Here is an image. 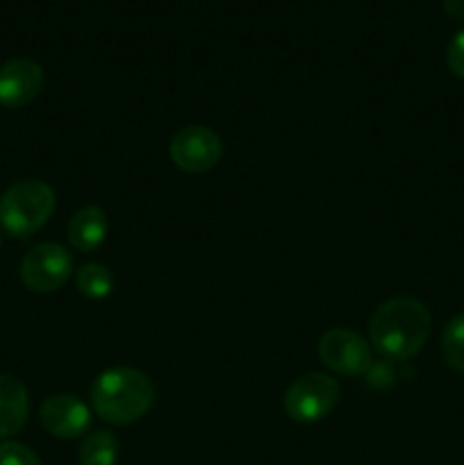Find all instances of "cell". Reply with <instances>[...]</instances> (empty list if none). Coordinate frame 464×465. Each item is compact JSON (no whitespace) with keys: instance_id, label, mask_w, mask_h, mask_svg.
Returning <instances> with one entry per match:
<instances>
[{"instance_id":"cell-17","label":"cell","mask_w":464,"mask_h":465,"mask_svg":"<svg viewBox=\"0 0 464 465\" xmlns=\"http://www.w3.org/2000/svg\"><path fill=\"white\" fill-rule=\"evenodd\" d=\"M446 64L455 77L464 80V30H459L450 39L449 48H446Z\"/></svg>"},{"instance_id":"cell-12","label":"cell","mask_w":464,"mask_h":465,"mask_svg":"<svg viewBox=\"0 0 464 465\" xmlns=\"http://www.w3.org/2000/svg\"><path fill=\"white\" fill-rule=\"evenodd\" d=\"M80 465H116L118 439L107 430H98L86 436L77 452Z\"/></svg>"},{"instance_id":"cell-8","label":"cell","mask_w":464,"mask_h":465,"mask_svg":"<svg viewBox=\"0 0 464 465\" xmlns=\"http://www.w3.org/2000/svg\"><path fill=\"white\" fill-rule=\"evenodd\" d=\"M44 68L30 57L9 59L0 66V104L7 109H21L36 100L44 89Z\"/></svg>"},{"instance_id":"cell-16","label":"cell","mask_w":464,"mask_h":465,"mask_svg":"<svg viewBox=\"0 0 464 465\" xmlns=\"http://www.w3.org/2000/svg\"><path fill=\"white\" fill-rule=\"evenodd\" d=\"M0 465H41L35 450L16 440H5L0 443Z\"/></svg>"},{"instance_id":"cell-13","label":"cell","mask_w":464,"mask_h":465,"mask_svg":"<svg viewBox=\"0 0 464 465\" xmlns=\"http://www.w3.org/2000/svg\"><path fill=\"white\" fill-rule=\"evenodd\" d=\"M76 284L80 293L86 295V298L103 300L114 291V275L103 263H85L77 271Z\"/></svg>"},{"instance_id":"cell-7","label":"cell","mask_w":464,"mask_h":465,"mask_svg":"<svg viewBox=\"0 0 464 465\" xmlns=\"http://www.w3.org/2000/svg\"><path fill=\"white\" fill-rule=\"evenodd\" d=\"M318 357H321L323 366L346 377L367 375L373 363L371 345L358 331L344 330V327H337L321 336Z\"/></svg>"},{"instance_id":"cell-6","label":"cell","mask_w":464,"mask_h":465,"mask_svg":"<svg viewBox=\"0 0 464 465\" xmlns=\"http://www.w3.org/2000/svg\"><path fill=\"white\" fill-rule=\"evenodd\" d=\"M168 154L180 171L191 175L207 173L223 157L221 136L205 125H187L171 139Z\"/></svg>"},{"instance_id":"cell-5","label":"cell","mask_w":464,"mask_h":465,"mask_svg":"<svg viewBox=\"0 0 464 465\" xmlns=\"http://www.w3.org/2000/svg\"><path fill=\"white\" fill-rule=\"evenodd\" d=\"M73 272V257L64 245L39 243L21 262V282L35 293L62 289Z\"/></svg>"},{"instance_id":"cell-1","label":"cell","mask_w":464,"mask_h":465,"mask_svg":"<svg viewBox=\"0 0 464 465\" xmlns=\"http://www.w3.org/2000/svg\"><path fill=\"white\" fill-rule=\"evenodd\" d=\"M432 318L426 304L417 298H391L373 312L368 336L385 359L408 361L426 345Z\"/></svg>"},{"instance_id":"cell-2","label":"cell","mask_w":464,"mask_h":465,"mask_svg":"<svg viewBox=\"0 0 464 465\" xmlns=\"http://www.w3.org/2000/svg\"><path fill=\"white\" fill-rule=\"evenodd\" d=\"M155 384L136 368L118 366L100 372L91 386V407L109 425H132L153 409Z\"/></svg>"},{"instance_id":"cell-4","label":"cell","mask_w":464,"mask_h":465,"mask_svg":"<svg viewBox=\"0 0 464 465\" xmlns=\"http://www.w3.org/2000/svg\"><path fill=\"white\" fill-rule=\"evenodd\" d=\"M341 398L339 381L326 372H308L298 377L287 389L282 404L291 420L296 422H317L323 420Z\"/></svg>"},{"instance_id":"cell-14","label":"cell","mask_w":464,"mask_h":465,"mask_svg":"<svg viewBox=\"0 0 464 465\" xmlns=\"http://www.w3.org/2000/svg\"><path fill=\"white\" fill-rule=\"evenodd\" d=\"M441 352L453 371L464 372V313L449 321L441 334Z\"/></svg>"},{"instance_id":"cell-9","label":"cell","mask_w":464,"mask_h":465,"mask_svg":"<svg viewBox=\"0 0 464 465\" xmlns=\"http://www.w3.org/2000/svg\"><path fill=\"white\" fill-rule=\"evenodd\" d=\"M39 420L48 434L57 439H77L91 425V411L76 395L59 393L45 400L39 409Z\"/></svg>"},{"instance_id":"cell-18","label":"cell","mask_w":464,"mask_h":465,"mask_svg":"<svg viewBox=\"0 0 464 465\" xmlns=\"http://www.w3.org/2000/svg\"><path fill=\"white\" fill-rule=\"evenodd\" d=\"M444 12L458 21H464V0H444Z\"/></svg>"},{"instance_id":"cell-15","label":"cell","mask_w":464,"mask_h":465,"mask_svg":"<svg viewBox=\"0 0 464 465\" xmlns=\"http://www.w3.org/2000/svg\"><path fill=\"white\" fill-rule=\"evenodd\" d=\"M405 361H394V359H382V361H376L373 359L371 368L367 371V384L371 389H391L396 381L400 380L398 368L403 366Z\"/></svg>"},{"instance_id":"cell-3","label":"cell","mask_w":464,"mask_h":465,"mask_svg":"<svg viewBox=\"0 0 464 465\" xmlns=\"http://www.w3.org/2000/svg\"><path fill=\"white\" fill-rule=\"evenodd\" d=\"M55 212V191L41 180L14 182L0 195V225L14 239L36 234Z\"/></svg>"},{"instance_id":"cell-11","label":"cell","mask_w":464,"mask_h":465,"mask_svg":"<svg viewBox=\"0 0 464 465\" xmlns=\"http://www.w3.org/2000/svg\"><path fill=\"white\" fill-rule=\"evenodd\" d=\"M107 213L96 204H86V207L77 209L68 221V243L80 252H94L107 239Z\"/></svg>"},{"instance_id":"cell-10","label":"cell","mask_w":464,"mask_h":465,"mask_svg":"<svg viewBox=\"0 0 464 465\" xmlns=\"http://www.w3.org/2000/svg\"><path fill=\"white\" fill-rule=\"evenodd\" d=\"M30 416V398L16 377L0 375V439L18 434Z\"/></svg>"}]
</instances>
